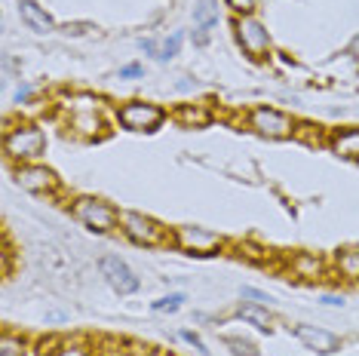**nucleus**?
Wrapping results in <instances>:
<instances>
[{"label":"nucleus","mask_w":359,"mask_h":356,"mask_svg":"<svg viewBox=\"0 0 359 356\" xmlns=\"http://www.w3.org/2000/svg\"><path fill=\"white\" fill-rule=\"evenodd\" d=\"M182 338H184V341H187V344H194V350L206 353V344H203V341H200V338H197V335H194V331H187V329H184V331H182Z\"/></svg>","instance_id":"obj_25"},{"label":"nucleus","mask_w":359,"mask_h":356,"mask_svg":"<svg viewBox=\"0 0 359 356\" xmlns=\"http://www.w3.org/2000/svg\"><path fill=\"white\" fill-rule=\"evenodd\" d=\"M243 298H246V301H249V304H258V307H267V304H271V301H273V298H271V295L258 292V289H252V286H246V289H243Z\"/></svg>","instance_id":"obj_22"},{"label":"nucleus","mask_w":359,"mask_h":356,"mask_svg":"<svg viewBox=\"0 0 359 356\" xmlns=\"http://www.w3.org/2000/svg\"><path fill=\"white\" fill-rule=\"evenodd\" d=\"M182 40H184L182 34H172V37H169L166 43L160 46V62H169L172 55H178V50H182Z\"/></svg>","instance_id":"obj_21"},{"label":"nucleus","mask_w":359,"mask_h":356,"mask_svg":"<svg viewBox=\"0 0 359 356\" xmlns=\"http://www.w3.org/2000/svg\"><path fill=\"white\" fill-rule=\"evenodd\" d=\"M46 151V135L34 123H19L4 132V153L13 163H34Z\"/></svg>","instance_id":"obj_1"},{"label":"nucleus","mask_w":359,"mask_h":356,"mask_svg":"<svg viewBox=\"0 0 359 356\" xmlns=\"http://www.w3.org/2000/svg\"><path fill=\"white\" fill-rule=\"evenodd\" d=\"M142 50H144V53H151V55H157V59H160V46L154 43V40H142Z\"/></svg>","instance_id":"obj_29"},{"label":"nucleus","mask_w":359,"mask_h":356,"mask_svg":"<svg viewBox=\"0 0 359 356\" xmlns=\"http://www.w3.org/2000/svg\"><path fill=\"white\" fill-rule=\"evenodd\" d=\"M224 347L231 350L233 356H258V347L246 341V338H233V335H224Z\"/></svg>","instance_id":"obj_19"},{"label":"nucleus","mask_w":359,"mask_h":356,"mask_svg":"<svg viewBox=\"0 0 359 356\" xmlns=\"http://www.w3.org/2000/svg\"><path fill=\"white\" fill-rule=\"evenodd\" d=\"M99 271H102V277L108 280V286L120 295H133V292H138V286H142L138 277L133 273V267L126 261H120L117 255H104L99 261Z\"/></svg>","instance_id":"obj_9"},{"label":"nucleus","mask_w":359,"mask_h":356,"mask_svg":"<svg viewBox=\"0 0 359 356\" xmlns=\"http://www.w3.org/2000/svg\"><path fill=\"white\" fill-rule=\"evenodd\" d=\"M13 178L22 191L37 193V197H53V193H59V178H55V172L40 163H19Z\"/></svg>","instance_id":"obj_8"},{"label":"nucleus","mask_w":359,"mask_h":356,"mask_svg":"<svg viewBox=\"0 0 359 356\" xmlns=\"http://www.w3.org/2000/svg\"><path fill=\"white\" fill-rule=\"evenodd\" d=\"M295 338L307 347V350L323 353V356L341 350V338L332 335V331H325V329H320V326H304V322H301V326H295Z\"/></svg>","instance_id":"obj_10"},{"label":"nucleus","mask_w":359,"mask_h":356,"mask_svg":"<svg viewBox=\"0 0 359 356\" xmlns=\"http://www.w3.org/2000/svg\"><path fill=\"white\" fill-rule=\"evenodd\" d=\"M227 6L236 13V15H252V10H255V0H224Z\"/></svg>","instance_id":"obj_24"},{"label":"nucleus","mask_w":359,"mask_h":356,"mask_svg":"<svg viewBox=\"0 0 359 356\" xmlns=\"http://www.w3.org/2000/svg\"><path fill=\"white\" fill-rule=\"evenodd\" d=\"M332 151L344 160H359V129H338L329 139Z\"/></svg>","instance_id":"obj_12"},{"label":"nucleus","mask_w":359,"mask_h":356,"mask_svg":"<svg viewBox=\"0 0 359 356\" xmlns=\"http://www.w3.org/2000/svg\"><path fill=\"white\" fill-rule=\"evenodd\" d=\"M194 43H197V46H206V43H209V34H206V31L200 28L197 34H194Z\"/></svg>","instance_id":"obj_30"},{"label":"nucleus","mask_w":359,"mask_h":356,"mask_svg":"<svg viewBox=\"0 0 359 356\" xmlns=\"http://www.w3.org/2000/svg\"><path fill=\"white\" fill-rule=\"evenodd\" d=\"M71 215L77 218L83 228L95 231V233H111L114 228H120V212L104 200L95 197H77L71 203Z\"/></svg>","instance_id":"obj_2"},{"label":"nucleus","mask_w":359,"mask_h":356,"mask_svg":"<svg viewBox=\"0 0 359 356\" xmlns=\"http://www.w3.org/2000/svg\"><path fill=\"white\" fill-rule=\"evenodd\" d=\"M19 15L31 31H37V34H50V31L55 28L53 15L46 13L40 4H34V0H19Z\"/></svg>","instance_id":"obj_11"},{"label":"nucleus","mask_w":359,"mask_h":356,"mask_svg":"<svg viewBox=\"0 0 359 356\" xmlns=\"http://www.w3.org/2000/svg\"><path fill=\"white\" fill-rule=\"evenodd\" d=\"M59 347H62L59 338H43V341H37V353L40 356H55L59 353Z\"/></svg>","instance_id":"obj_23"},{"label":"nucleus","mask_w":359,"mask_h":356,"mask_svg":"<svg viewBox=\"0 0 359 356\" xmlns=\"http://www.w3.org/2000/svg\"><path fill=\"white\" fill-rule=\"evenodd\" d=\"M236 317L240 320H246V322H252L255 329H261V331H271L273 329V320H271V313L264 310V307H258V304H240V310H236Z\"/></svg>","instance_id":"obj_15"},{"label":"nucleus","mask_w":359,"mask_h":356,"mask_svg":"<svg viewBox=\"0 0 359 356\" xmlns=\"http://www.w3.org/2000/svg\"><path fill=\"white\" fill-rule=\"evenodd\" d=\"M0 356H25V341L13 331H4L0 338Z\"/></svg>","instance_id":"obj_18"},{"label":"nucleus","mask_w":359,"mask_h":356,"mask_svg":"<svg viewBox=\"0 0 359 356\" xmlns=\"http://www.w3.org/2000/svg\"><path fill=\"white\" fill-rule=\"evenodd\" d=\"M86 31H95L93 25L86 22H74V25H65V34H86Z\"/></svg>","instance_id":"obj_26"},{"label":"nucleus","mask_w":359,"mask_h":356,"mask_svg":"<svg viewBox=\"0 0 359 356\" xmlns=\"http://www.w3.org/2000/svg\"><path fill=\"white\" fill-rule=\"evenodd\" d=\"M120 231H123L126 240H133L135 246H169L172 242V233L163 228L160 221L142 215V212H120Z\"/></svg>","instance_id":"obj_3"},{"label":"nucleus","mask_w":359,"mask_h":356,"mask_svg":"<svg viewBox=\"0 0 359 356\" xmlns=\"http://www.w3.org/2000/svg\"><path fill=\"white\" fill-rule=\"evenodd\" d=\"M144 68L142 64H126V68H120V77H142Z\"/></svg>","instance_id":"obj_27"},{"label":"nucleus","mask_w":359,"mask_h":356,"mask_svg":"<svg viewBox=\"0 0 359 356\" xmlns=\"http://www.w3.org/2000/svg\"><path fill=\"white\" fill-rule=\"evenodd\" d=\"M338 273L344 280H359V249H344V252H338Z\"/></svg>","instance_id":"obj_17"},{"label":"nucleus","mask_w":359,"mask_h":356,"mask_svg":"<svg viewBox=\"0 0 359 356\" xmlns=\"http://www.w3.org/2000/svg\"><path fill=\"white\" fill-rule=\"evenodd\" d=\"M233 31H236V40H240L243 53H246L249 59L258 62L271 53V34H267V28L261 25L255 15H236Z\"/></svg>","instance_id":"obj_7"},{"label":"nucleus","mask_w":359,"mask_h":356,"mask_svg":"<svg viewBox=\"0 0 359 356\" xmlns=\"http://www.w3.org/2000/svg\"><path fill=\"white\" fill-rule=\"evenodd\" d=\"M215 22H218V4L215 0H200V4L194 6V25L209 31Z\"/></svg>","instance_id":"obj_16"},{"label":"nucleus","mask_w":359,"mask_h":356,"mask_svg":"<svg viewBox=\"0 0 359 356\" xmlns=\"http://www.w3.org/2000/svg\"><path fill=\"white\" fill-rule=\"evenodd\" d=\"M246 120H249V129H255V132L264 135V139H292V135L298 132L295 120L289 114H283V111H276V108H267V104L252 108Z\"/></svg>","instance_id":"obj_6"},{"label":"nucleus","mask_w":359,"mask_h":356,"mask_svg":"<svg viewBox=\"0 0 359 356\" xmlns=\"http://www.w3.org/2000/svg\"><path fill=\"white\" fill-rule=\"evenodd\" d=\"M182 304H184V295H182V292H172V295H166V298H157V301H154L151 307H154L157 313H175Z\"/></svg>","instance_id":"obj_20"},{"label":"nucleus","mask_w":359,"mask_h":356,"mask_svg":"<svg viewBox=\"0 0 359 356\" xmlns=\"http://www.w3.org/2000/svg\"><path fill=\"white\" fill-rule=\"evenodd\" d=\"M175 120L184 129H206L212 123V111L206 104H182V108L175 111Z\"/></svg>","instance_id":"obj_13"},{"label":"nucleus","mask_w":359,"mask_h":356,"mask_svg":"<svg viewBox=\"0 0 359 356\" xmlns=\"http://www.w3.org/2000/svg\"><path fill=\"white\" fill-rule=\"evenodd\" d=\"M172 242L187 255H218L224 249V237L209 228H197V224H184V228L172 231Z\"/></svg>","instance_id":"obj_4"},{"label":"nucleus","mask_w":359,"mask_h":356,"mask_svg":"<svg viewBox=\"0 0 359 356\" xmlns=\"http://www.w3.org/2000/svg\"><path fill=\"white\" fill-rule=\"evenodd\" d=\"M292 271H295V277H301V280H320L325 273V264L316 255L301 252V255L292 258Z\"/></svg>","instance_id":"obj_14"},{"label":"nucleus","mask_w":359,"mask_h":356,"mask_svg":"<svg viewBox=\"0 0 359 356\" xmlns=\"http://www.w3.org/2000/svg\"><path fill=\"white\" fill-rule=\"evenodd\" d=\"M166 120V111L151 102H126L117 108V123L129 132H154Z\"/></svg>","instance_id":"obj_5"},{"label":"nucleus","mask_w":359,"mask_h":356,"mask_svg":"<svg viewBox=\"0 0 359 356\" xmlns=\"http://www.w3.org/2000/svg\"><path fill=\"white\" fill-rule=\"evenodd\" d=\"M323 304H329V307H341V304H344V295H323Z\"/></svg>","instance_id":"obj_28"}]
</instances>
